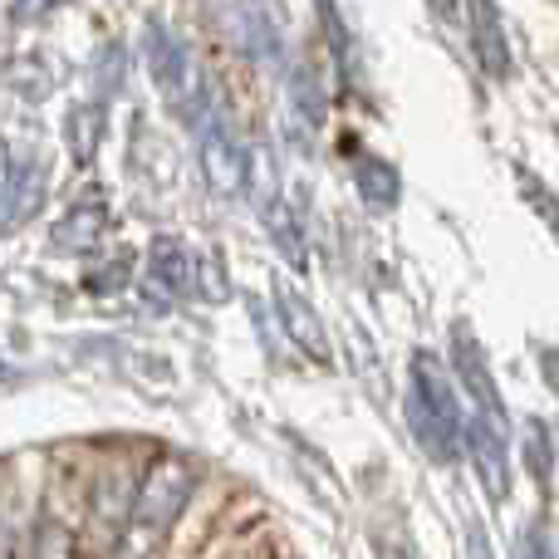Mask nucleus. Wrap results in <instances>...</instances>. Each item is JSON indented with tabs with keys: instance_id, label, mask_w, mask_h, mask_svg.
<instances>
[{
	"instance_id": "3",
	"label": "nucleus",
	"mask_w": 559,
	"mask_h": 559,
	"mask_svg": "<svg viewBox=\"0 0 559 559\" xmlns=\"http://www.w3.org/2000/svg\"><path fill=\"white\" fill-rule=\"evenodd\" d=\"M192 128H197V143H202V167H206V177H212V187L222 197H236L246 187V153H241V143H236L226 114L206 94L192 98Z\"/></svg>"
},
{
	"instance_id": "11",
	"label": "nucleus",
	"mask_w": 559,
	"mask_h": 559,
	"mask_svg": "<svg viewBox=\"0 0 559 559\" xmlns=\"http://www.w3.org/2000/svg\"><path fill=\"white\" fill-rule=\"evenodd\" d=\"M427 5H432V10H437V15H442V20H452V10H456V0H427Z\"/></svg>"
},
{
	"instance_id": "8",
	"label": "nucleus",
	"mask_w": 559,
	"mask_h": 559,
	"mask_svg": "<svg viewBox=\"0 0 559 559\" xmlns=\"http://www.w3.org/2000/svg\"><path fill=\"white\" fill-rule=\"evenodd\" d=\"M515 559H555V540H550V531H545L540 521L525 525L521 545H515Z\"/></svg>"
},
{
	"instance_id": "2",
	"label": "nucleus",
	"mask_w": 559,
	"mask_h": 559,
	"mask_svg": "<svg viewBox=\"0 0 559 559\" xmlns=\"http://www.w3.org/2000/svg\"><path fill=\"white\" fill-rule=\"evenodd\" d=\"M192 462L182 456H163L153 462V472L143 476V486L133 491V515H128V531L118 535L123 540V559H143L163 545V535L177 525V515L187 511V496H192Z\"/></svg>"
},
{
	"instance_id": "7",
	"label": "nucleus",
	"mask_w": 559,
	"mask_h": 559,
	"mask_svg": "<svg viewBox=\"0 0 559 559\" xmlns=\"http://www.w3.org/2000/svg\"><path fill=\"white\" fill-rule=\"evenodd\" d=\"M525 466H531V476L540 486H550V476H555V442H550V432H545L535 417H531V427H525Z\"/></svg>"
},
{
	"instance_id": "1",
	"label": "nucleus",
	"mask_w": 559,
	"mask_h": 559,
	"mask_svg": "<svg viewBox=\"0 0 559 559\" xmlns=\"http://www.w3.org/2000/svg\"><path fill=\"white\" fill-rule=\"evenodd\" d=\"M407 423L413 437L437 466H452L466 452V413L456 383L432 354L413 358V383H407Z\"/></svg>"
},
{
	"instance_id": "12",
	"label": "nucleus",
	"mask_w": 559,
	"mask_h": 559,
	"mask_svg": "<svg viewBox=\"0 0 559 559\" xmlns=\"http://www.w3.org/2000/svg\"><path fill=\"white\" fill-rule=\"evenodd\" d=\"M378 559H407V555H397V550H378Z\"/></svg>"
},
{
	"instance_id": "9",
	"label": "nucleus",
	"mask_w": 559,
	"mask_h": 559,
	"mask_svg": "<svg viewBox=\"0 0 559 559\" xmlns=\"http://www.w3.org/2000/svg\"><path fill=\"white\" fill-rule=\"evenodd\" d=\"M540 373H545V383H550V393L559 397V348H540Z\"/></svg>"
},
{
	"instance_id": "10",
	"label": "nucleus",
	"mask_w": 559,
	"mask_h": 559,
	"mask_svg": "<svg viewBox=\"0 0 559 559\" xmlns=\"http://www.w3.org/2000/svg\"><path fill=\"white\" fill-rule=\"evenodd\" d=\"M49 5V0H15V10H20V15H25V10H29V15H39V10H45Z\"/></svg>"
},
{
	"instance_id": "4",
	"label": "nucleus",
	"mask_w": 559,
	"mask_h": 559,
	"mask_svg": "<svg viewBox=\"0 0 559 559\" xmlns=\"http://www.w3.org/2000/svg\"><path fill=\"white\" fill-rule=\"evenodd\" d=\"M466 39H472V55L486 69V79H511V35H506V15L496 0H466Z\"/></svg>"
},
{
	"instance_id": "5",
	"label": "nucleus",
	"mask_w": 559,
	"mask_h": 559,
	"mask_svg": "<svg viewBox=\"0 0 559 559\" xmlns=\"http://www.w3.org/2000/svg\"><path fill=\"white\" fill-rule=\"evenodd\" d=\"M143 45H147V69H153L157 84H163V88H177V84H182V79H187V49L177 45L173 29L147 25Z\"/></svg>"
},
{
	"instance_id": "6",
	"label": "nucleus",
	"mask_w": 559,
	"mask_h": 559,
	"mask_svg": "<svg viewBox=\"0 0 559 559\" xmlns=\"http://www.w3.org/2000/svg\"><path fill=\"white\" fill-rule=\"evenodd\" d=\"M354 177H358V192H364L373 206H393L397 202V173L388 163H378V157H358Z\"/></svg>"
}]
</instances>
